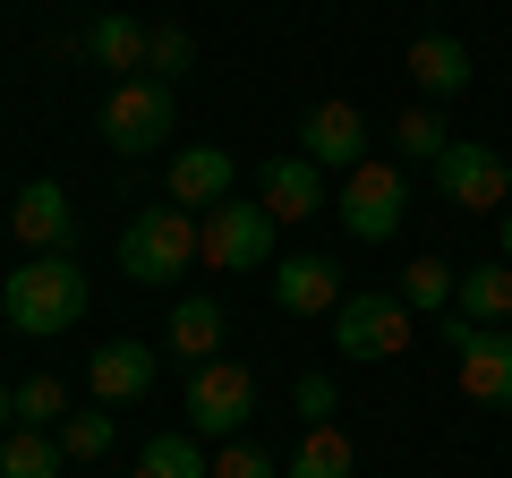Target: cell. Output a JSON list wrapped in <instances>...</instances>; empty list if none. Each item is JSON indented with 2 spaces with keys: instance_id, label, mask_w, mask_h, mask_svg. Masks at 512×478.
<instances>
[{
  "instance_id": "obj_1",
  "label": "cell",
  "mask_w": 512,
  "mask_h": 478,
  "mask_svg": "<svg viewBox=\"0 0 512 478\" xmlns=\"http://www.w3.org/2000/svg\"><path fill=\"white\" fill-rule=\"evenodd\" d=\"M86 265L60 248V257H26L18 274L0 282V316L26 333V342H60V333H77L86 325Z\"/></svg>"
},
{
  "instance_id": "obj_2",
  "label": "cell",
  "mask_w": 512,
  "mask_h": 478,
  "mask_svg": "<svg viewBox=\"0 0 512 478\" xmlns=\"http://www.w3.org/2000/svg\"><path fill=\"white\" fill-rule=\"evenodd\" d=\"M188 265H197V214H188V205H146V214L120 231V274L128 282L171 291Z\"/></svg>"
},
{
  "instance_id": "obj_3",
  "label": "cell",
  "mask_w": 512,
  "mask_h": 478,
  "mask_svg": "<svg viewBox=\"0 0 512 478\" xmlns=\"http://www.w3.org/2000/svg\"><path fill=\"white\" fill-rule=\"evenodd\" d=\"M333 350H342L350 368H384V359H402V350H410L402 291H342V308H333Z\"/></svg>"
},
{
  "instance_id": "obj_4",
  "label": "cell",
  "mask_w": 512,
  "mask_h": 478,
  "mask_svg": "<svg viewBox=\"0 0 512 478\" xmlns=\"http://www.w3.org/2000/svg\"><path fill=\"white\" fill-rule=\"evenodd\" d=\"M197 257L214 274H256V265L274 257V214H265V197H222L214 214H197Z\"/></svg>"
},
{
  "instance_id": "obj_5",
  "label": "cell",
  "mask_w": 512,
  "mask_h": 478,
  "mask_svg": "<svg viewBox=\"0 0 512 478\" xmlns=\"http://www.w3.org/2000/svg\"><path fill=\"white\" fill-rule=\"evenodd\" d=\"M171 120H180V111H171V86H163V77H120V86L103 94V120H94V129H103L111 154L137 163V154H154V146L171 137Z\"/></svg>"
},
{
  "instance_id": "obj_6",
  "label": "cell",
  "mask_w": 512,
  "mask_h": 478,
  "mask_svg": "<svg viewBox=\"0 0 512 478\" xmlns=\"http://www.w3.org/2000/svg\"><path fill=\"white\" fill-rule=\"evenodd\" d=\"M436 342L461 359V393H478V402L512 410V333L504 325H470V316H436Z\"/></svg>"
},
{
  "instance_id": "obj_7",
  "label": "cell",
  "mask_w": 512,
  "mask_h": 478,
  "mask_svg": "<svg viewBox=\"0 0 512 478\" xmlns=\"http://www.w3.org/2000/svg\"><path fill=\"white\" fill-rule=\"evenodd\" d=\"M248 419H256V376L239 368V359H205V368L188 376V436L231 444Z\"/></svg>"
},
{
  "instance_id": "obj_8",
  "label": "cell",
  "mask_w": 512,
  "mask_h": 478,
  "mask_svg": "<svg viewBox=\"0 0 512 478\" xmlns=\"http://www.w3.org/2000/svg\"><path fill=\"white\" fill-rule=\"evenodd\" d=\"M436 197L461 205V214H495V205H512V163L478 137H453L436 154Z\"/></svg>"
},
{
  "instance_id": "obj_9",
  "label": "cell",
  "mask_w": 512,
  "mask_h": 478,
  "mask_svg": "<svg viewBox=\"0 0 512 478\" xmlns=\"http://www.w3.org/2000/svg\"><path fill=\"white\" fill-rule=\"evenodd\" d=\"M333 214H342L350 239H393V231H402V214H410V180H402L393 163H376V154H367V163L342 180Z\"/></svg>"
},
{
  "instance_id": "obj_10",
  "label": "cell",
  "mask_w": 512,
  "mask_h": 478,
  "mask_svg": "<svg viewBox=\"0 0 512 478\" xmlns=\"http://www.w3.org/2000/svg\"><path fill=\"white\" fill-rule=\"evenodd\" d=\"M291 137H299V154H308L316 171H359L367 163V111L342 103V94H333V103H308Z\"/></svg>"
},
{
  "instance_id": "obj_11",
  "label": "cell",
  "mask_w": 512,
  "mask_h": 478,
  "mask_svg": "<svg viewBox=\"0 0 512 478\" xmlns=\"http://www.w3.org/2000/svg\"><path fill=\"white\" fill-rule=\"evenodd\" d=\"M9 231H18L26 257H60V248H69V231H77L69 188H60V180H26L18 205H9Z\"/></svg>"
},
{
  "instance_id": "obj_12",
  "label": "cell",
  "mask_w": 512,
  "mask_h": 478,
  "mask_svg": "<svg viewBox=\"0 0 512 478\" xmlns=\"http://www.w3.org/2000/svg\"><path fill=\"white\" fill-rule=\"evenodd\" d=\"M86 393H94V402H111V410L146 402V393H154V342H103L86 359Z\"/></svg>"
},
{
  "instance_id": "obj_13",
  "label": "cell",
  "mask_w": 512,
  "mask_h": 478,
  "mask_svg": "<svg viewBox=\"0 0 512 478\" xmlns=\"http://www.w3.org/2000/svg\"><path fill=\"white\" fill-rule=\"evenodd\" d=\"M231 180H239V163L222 146H180L171 154V205H188V214H214L231 197Z\"/></svg>"
},
{
  "instance_id": "obj_14",
  "label": "cell",
  "mask_w": 512,
  "mask_h": 478,
  "mask_svg": "<svg viewBox=\"0 0 512 478\" xmlns=\"http://www.w3.org/2000/svg\"><path fill=\"white\" fill-rule=\"evenodd\" d=\"M146 35H154L146 18H128V9H103V18H94L86 35H77V52H86L94 69H111V86H120V77H137V69H146Z\"/></svg>"
},
{
  "instance_id": "obj_15",
  "label": "cell",
  "mask_w": 512,
  "mask_h": 478,
  "mask_svg": "<svg viewBox=\"0 0 512 478\" xmlns=\"http://www.w3.org/2000/svg\"><path fill=\"white\" fill-rule=\"evenodd\" d=\"M265 214H274V222H308V214H325V171H316L299 146L265 163Z\"/></svg>"
},
{
  "instance_id": "obj_16",
  "label": "cell",
  "mask_w": 512,
  "mask_h": 478,
  "mask_svg": "<svg viewBox=\"0 0 512 478\" xmlns=\"http://www.w3.org/2000/svg\"><path fill=\"white\" fill-rule=\"evenodd\" d=\"M274 308L282 316H333L342 308V265L333 257H291L274 274Z\"/></svg>"
},
{
  "instance_id": "obj_17",
  "label": "cell",
  "mask_w": 512,
  "mask_h": 478,
  "mask_svg": "<svg viewBox=\"0 0 512 478\" xmlns=\"http://www.w3.org/2000/svg\"><path fill=\"white\" fill-rule=\"evenodd\" d=\"M410 77H419L427 103L470 94V43H461V35H419V43H410Z\"/></svg>"
},
{
  "instance_id": "obj_18",
  "label": "cell",
  "mask_w": 512,
  "mask_h": 478,
  "mask_svg": "<svg viewBox=\"0 0 512 478\" xmlns=\"http://www.w3.org/2000/svg\"><path fill=\"white\" fill-rule=\"evenodd\" d=\"M163 342L180 350L188 368H205V359H222V299H205V291H188L180 308H171V325H163Z\"/></svg>"
},
{
  "instance_id": "obj_19",
  "label": "cell",
  "mask_w": 512,
  "mask_h": 478,
  "mask_svg": "<svg viewBox=\"0 0 512 478\" xmlns=\"http://www.w3.org/2000/svg\"><path fill=\"white\" fill-rule=\"evenodd\" d=\"M453 308L470 316V325H512V265H470V274L453 282Z\"/></svg>"
},
{
  "instance_id": "obj_20",
  "label": "cell",
  "mask_w": 512,
  "mask_h": 478,
  "mask_svg": "<svg viewBox=\"0 0 512 478\" xmlns=\"http://www.w3.org/2000/svg\"><path fill=\"white\" fill-rule=\"evenodd\" d=\"M205 436H188V427H154L146 444H137V478H205Z\"/></svg>"
},
{
  "instance_id": "obj_21",
  "label": "cell",
  "mask_w": 512,
  "mask_h": 478,
  "mask_svg": "<svg viewBox=\"0 0 512 478\" xmlns=\"http://www.w3.org/2000/svg\"><path fill=\"white\" fill-rule=\"evenodd\" d=\"M291 478H359V453H350L342 427H308L291 453Z\"/></svg>"
},
{
  "instance_id": "obj_22",
  "label": "cell",
  "mask_w": 512,
  "mask_h": 478,
  "mask_svg": "<svg viewBox=\"0 0 512 478\" xmlns=\"http://www.w3.org/2000/svg\"><path fill=\"white\" fill-rule=\"evenodd\" d=\"M60 444L43 436V427H9V436H0V478H60Z\"/></svg>"
},
{
  "instance_id": "obj_23",
  "label": "cell",
  "mask_w": 512,
  "mask_h": 478,
  "mask_svg": "<svg viewBox=\"0 0 512 478\" xmlns=\"http://www.w3.org/2000/svg\"><path fill=\"white\" fill-rule=\"evenodd\" d=\"M453 265H444V257H410L402 265V308L410 316H444V308H453Z\"/></svg>"
},
{
  "instance_id": "obj_24",
  "label": "cell",
  "mask_w": 512,
  "mask_h": 478,
  "mask_svg": "<svg viewBox=\"0 0 512 478\" xmlns=\"http://www.w3.org/2000/svg\"><path fill=\"white\" fill-rule=\"evenodd\" d=\"M444 146H453V129H444L427 103H410L402 120H393V154H402V163H427V171H436V154H444Z\"/></svg>"
},
{
  "instance_id": "obj_25",
  "label": "cell",
  "mask_w": 512,
  "mask_h": 478,
  "mask_svg": "<svg viewBox=\"0 0 512 478\" xmlns=\"http://www.w3.org/2000/svg\"><path fill=\"white\" fill-rule=\"evenodd\" d=\"M111 444H120L111 410H77V419H60V453H69V461H103Z\"/></svg>"
},
{
  "instance_id": "obj_26",
  "label": "cell",
  "mask_w": 512,
  "mask_h": 478,
  "mask_svg": "<svg viewBox=\"0 0 512 478\" xmlns=\"http://www.w3.org/2000/svg\"><path fill=\"white\" fill-rule=\"evenodd\" d=\"M188 60H197V35H188V26H154V35H146V69L163 77V86L188 77Z\"/></svg>"
},
{
  "instance_id": "obj_27",
  "label": "cell",
  "mask_w": 512,
  "mask_h": 478,
  "mask_svg": "<svg viewBox=\"0 0 512 478\" xmlns=\"http://www.w3.org/2000/svg\"><path fill=\"white\" fill-rule=\"evenodd\" d=\"M60 410H69V385L60 376H26L18 385V427H52Z\"/></svg>"
},
{
  "instance_id": "obj_28",
  "label": "cell",
  "mask_w": 512,
  "mask_h": 478,
  "mask_svg": "<svg viewBox=\"0 0 512 478\" xmlns=\"http://www.w3.org/2000/svg\"><path fill=\"white\" fill-rule=\"evenodd\" d=\"M205 478H274V453H265V444H248V436H231L214 461H205Z\"/></svg>"
},
{
  "instance_id": "obj_29",
  "label": "cell",
  "mask_w": 512,
  "mask_h": 478,
  "mask_svg": "<svg viewBox=\"0 0 512 478\" xmlns=\"http://www.w3.org/2000/svg\"><path fill=\"white\" fill-rule=\"evenodd\" d=\"M291 410H299L308 427H333V410H342V393H333V376H299V385H291Z\"/></svg>"
},
{
  "instance_id": "obj_30",
  "label": "cell",
  "mask_w": 512,
  "mask_h": 478,
  "mask_svg": "<svg viewBox=\"0 0 512 478\" xmlns=\"http://www.w3.org/2000/svg\"><path fill=\"white\" fill-rule=\"evenodd\" d=\"M495 248H504V265H512V205L495 214Z\"/></svg>"
},
{
  "instance_id": "obj_31",
  "label": "cell",
  "mask_w": 512,
  "mask_h": 478,
  "mask_svg": "<svg viewBox=\"0 0 512 478\" xmlns=\"http://www.w3.org/2000/svg\"><path fill=\"white\" fill-rule=\"evenodd\" d=\"M9 427H18V393L0 385V436H9Z\"/></svg>"
}]
</instances>
